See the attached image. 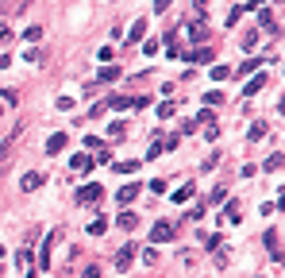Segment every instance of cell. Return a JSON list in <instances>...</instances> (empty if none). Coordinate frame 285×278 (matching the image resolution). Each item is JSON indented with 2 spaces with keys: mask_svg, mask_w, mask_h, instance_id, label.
<instances>
[{
  "mask_svg": "<svg viewBox=\"0 0 285 278\" xmlns=\"http://www.w3.org/2000/svg\"><path fill=\"white\" fill-rule=\"evenodd\" d=\"M100 197H104V190H100L96 182H89V186H81V190H77V205H89V208H93V205H100Z\"/></svg>",
  "mask_w": 285,
  "mask_h": 278,
  "instance_id": "1",
  "label": "cell"
},
{
  "mask_svg": "<svg viewBox=\"0 0 285 278\" xmlns=\"http://www.w3.org/2000/svg\"><path fill=\"white\" fill-rule=\"evenodd\" d=\"M173 232H177V228H173L170 220H158L154 232H150V240H154V243H166V240H173Z\"/></svg>",
  "mask_w": 285,
  "mask_h": 278,
  "instance_id": "2",
  "label": "cell"
},
{
  "mask_svg": "<svg viewBox=\"0 0 285 278\" xmlns=\"http://www.w3.org/2000/svg\"><path fill=\"white\" fill-rule=\"evenodd\" d=\"M131 259H135V243H127V247H120V251H116V263H112V267H116V270H127Z\"/></svg>",
  "mask_w": 285,
  "mask_h": 278,
  "instance_id": "3",
  "label": "cell"
},
{
  "mask_svg": "<svg viewBox=\"0 0 285 278\" xmlns=\"http://www.w3.org/2000/svg\"><path fill=\"white\" fill-rule=\"evenodd\" d=\"M185 35H189V39H193V43H197V47H204V39H208V27L200 24V19H193V24L185 27Z\"/></svg>",
  "mask_w": 285,
  "mask_h": 278,
  "instance_id": "4",
  "label": "cell"
},
{
  "mask_svg": "<svg viewBox=\"0 0 285 278\" xmlns=\"http://www.w3.org/2000/svg\"><path fill=\"white\" fill-rule=\"evenodd\" d=\"M43 182H46V174L31 170V174H23V178H19V190H27V193H31V190H39Z\"/></svg>",
  "mask_w": 285,
  "mask_h": 278,
  "instance_id": "5",
  "label": "cell"
},
{
  "mask_svg": "<svg viewBox=\"0 0 285 278\" xmlns=\"http://www.w3.org/2000/svg\"><path fill=\"white\" fill-rule=\"evenodd\" d=\"M185 58H189V62H212V58H216V47H193Z\"/></svg>",
  "mask_w": 285,
  "mask_h": 278,
  "instance_id": "6",
  "label": "cell"
},
{
  "mask_svg": "<svg viewBox=\"0 0 285 278\" xmlns=\"http://www.w3.org/2000/svg\"><path fill=\"white\" fill-rule=\"evenodd\" d=\"M139 193H143V190H139V186H123V190L116 193V201H120V205H131V201H135Z\"/></svg>",
  "mask_w": 285,
  "mask_h": 278,
  "instance_id": "7",
  "label": "cell"
},
{
  "mask_svg": "<svg viewBox=\"0 0 285 278\" xmlns=\"http://www.w3.org/2000/svg\"><path fill=\"white\" fill-rule=\"evenodd\" d=\"M69 170H81V174L93 170V158H89V155H73V158H69Z\"/></svg>",
  "mask_w": 285,
  "mask_h": 278,
  "instance_id": "8",
  "label": "cell"
},
{
  "mask_svg": "<svg viewBox=\"0 0 285 278\" xmlns=\"http://www.w3.org/2000/svg\"><path fill=\"white\" fill-rule=\"evenodd\" d=\"M62 147H66V135H50L46 139V155H58Z\"/></svg>",
  "mask_w": 285,
  "mask_h": 278,
  "instance_id": "9",
  "label": "cell"
},
{
  "mask_svg": "<svg viewBox=\"0 0 285 278\" xmlns=\"http://www.w3.org/2000/svg\"><path fill=\"white\" fill-rule=\"evenodd\" d=\"M143 35H147V19H139V24L131 27V35H127V43H139V39H143Z\"/></svg>",
  "mask_w": 285,
  "mask_h": 278,
  "instance_id": "10",
  "label": "cell"
},
{
  "mask_svg": "<svg viewBox=\"0 0 285 278\" xmlns=\"http://www.w3.org/2000/svg\"><path fill=\"white\" fill-rule=\"evenodd\" d=\"M262 135H266V120H254L251 124V143H258Z\"/></svg>",
  "mask_w": 285,
  "mask_h": 278,
  "instance_id": "11",
  "label": "cell"
},
{
  "mask_svg": "<svg viewBox=\"0 0 285 278\" xmlns=\"http://www.w3.org/2000/svg\"><path fill=\"white\" fill-rule=\"evenodd\" d=\"M116 78H120V70H116V66H104L100 74H96V81H116Z\"/></svg>",
  "mask_w": 285,
  "mask_h": 278,
  "instance_id": "12",
  "label": "cell"
},
{
  "mask_svg": "<svg viewBox=\"0 0 285 278\" xmlns=\"http://www.w3.org/2000/svg\"><path fill=\"white\" fill-rule=\"evenodd\" d=\"M262 85H266V74H258V78H251V81H247V97H251V93H258Z\"/></svg>",
  "mask_w": 285,
  "mask_h": 278,
  "instance_id": "13",
  "label": "cell"
},
{
  "mask_svg": "<svg viewBox=\"0 0 285 278\" xmlns=\"http://www.w3.org/2000/svg\"><path fill=\"white\" fill-rule=\"evenodd\" d=\"M193 190H197V186H193V182H185L182 190L173 193V201H189V197H193Z\"/></svg>",
  "mask_w": 285,
  "mask_h": 278,
  "instance_id": "14",
  "label": "cell"
},
{
  "mask_svg": "<svg viewBox=\"0 0 285 278\" xmlns=\"http://www.w3.org/2000/svg\"><path fill=\"white\" fill-rule=\"evenodd\" d=\"M116 224H120V228H135L139 217H135V213H120V220H116Z\"/></svg>",
  "mask_w": 285,
  "mask_h": 278,
  "instance_id": "15",
  "label": "cell"
},
{
  "mask_svg": "<svg viewBox=\"0 0 285 278\" xmlns=\"http://www.w3.org/2000/svg\"><path fill=\"white\" fill-rule=\"evenodd\" d=\"M224 217H227V220H235V224H239V220H243V208H239V205H235V201H231V205H227V213H224Z\"/></svg>",
  "mask_w": 285,
  "mask_h": 278,
  "instance_id": "16",
  "label": "cell"
},
{
  "mask_svg": "<svg viewBox=\"0 0 285 278\" xmlns=\"http://www.w3.org/2000/svg\"><path fill=\"white\" fill-rule=\"evenodd\" d=\"M104 228H108V220L100 217V220H93V224H89V232H93V236H104Z\"/></svg>",
  "mask_w": 285,
  "mask_h": 278,
  "instance_id": "17",
  "label": "cell"
},
{
  "mask_svg": "<svg viewBox=\"0 0 285 278\" xmlns=\"http://www.w3.org/2000/svg\"><path fill=\"white\" fill-rule=\"evenodd\" d=\"M212 78H216V81H227V78H231V70H227V66H216V70H212Z\"/></svg>",
  "mask_w": 285,
  "mask_h": 278,
  "instance_id": "18",
  "label": "cell"
},
{
  "mask_svg": "<svg viewBox=\"0 0 285 278\" xmlns=\"http://www.w3.org/2000/svg\"><path fill=\"white\" fill-rule=\"evenodd\" d=\"M173 112H177V108H173V101H166V104H158V116H162V120H166V116H173Z\"/></svg>",
  "mask_w": 285,
  "mask_h": 278,
  "instance_id": "19",
  "label": "cell"
},
{
  "mask_svg": "<svg viewBox=\"0 0 285 278\" xmlns=\"http://www.w3.org/2000/svg\"><path fill=\"white\" fill-rule=\"evenodd\" d=\"M277 166H281V151H274V155L266 158V170H277Z\"/></svg>",
  "mask_w": 285,
  "mask_h": 278,
  "instance_id": "20",
  "label": "cell"
},
{
  "mask_svg": "<svg viewBox=\"0 0 285 278\" xmlns=\"http://www.w3.org/2000/svg\"><path fill=\"white\" fill-rule=\"evenodd\" d=\"M258 19H262V27H274V12H270V8H262Z\"/></svg>",
  "mask_w": 285,
  "mask_h": 278,
  "instance_id": "21",
  "label": "cell"
},
{
  "mask_svg": "<svg viewBox=\"0 0 285 278\" xmlns=\"http://www.w3.org/2000/svg\"><path fill=\"white\" fill-rule=\"evenodd\" d=\"M123 104H131V101H127V97H112V101L104 104V108H123Z\"/></svg>",
  "mask_w": 285,
  "mask_h": 278,
  "instance_id": "22",
  "label": "cell"
},
{
  "mask_svg": "<svg viewBox=\"0 0 285 278\" xmlns=\"http://www.w3.org/2000/svg\"><path fill=\"white\" fill-rule=\"evenodd\" d=\"M131 170H139V163H120L116 166V174H131Z\"/></svg>",
  "mask_w": 285,
  "mask_h": 278,
  "instance_id": "23",
  "label": "cell"
},
{
  "mask_svg": "<svg viewBox=\"0 0 285 278\" xmlns=\"http://www.w3.org/2000/svg\"><path fill=\"white\" fill-rule=\"evenodd\" d=\"M85 278H100V267H96V263H89V267H85Z\"/></svg>",
  "mask_w": 285,
  "mask_h": 278,
  "instance_id": "24",
  "label": "cell"
},
{
  "mask_svg": "<svg viewBox=\"0 0 285 278\" xmlns=\"http://www.w3.org/2000/svg\"><path fill=\"white\" fill-rule=\"evenodd\" d=\"M0 112H4V108H0Z\"/></svg>",
  "mask_w": 285,
  "mask_h": 278,
  "instance_id": "25",
  "label": "cell"
}]
</instances>
